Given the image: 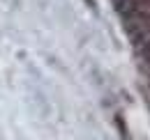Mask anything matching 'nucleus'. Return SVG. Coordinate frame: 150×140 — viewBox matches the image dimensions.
Listing matches in <instances>:
<instances>
[{"mask_svg":"<svg viewBox=\"0 0 150 140\" xmlns=\"http://www.w3.org/2000/svg\"><path fill=\"white\" fill-rule=\"evenodd\" d=\"M141 55H143V60H146V64L150 67V37H148V39H143V41H141Z\"/></svg>","mask_w":150,"mask_h":140,"instance_id":"obj_1","label":"nucleus"},{"mask_svg":"<svg viewBox=\"0 0 150 140\" xmlns=\"http://www.w3.org/2000/svg\"><path fill=\"white\" fill-rule=\"evenodd\" d=\"M86 2H88V5H90V7L95 9V0H86Z\"/></svg>","mask_w":150,"mask_h":140,"instance_id":"obj_2","label":"nucleus"}]
</instances>
